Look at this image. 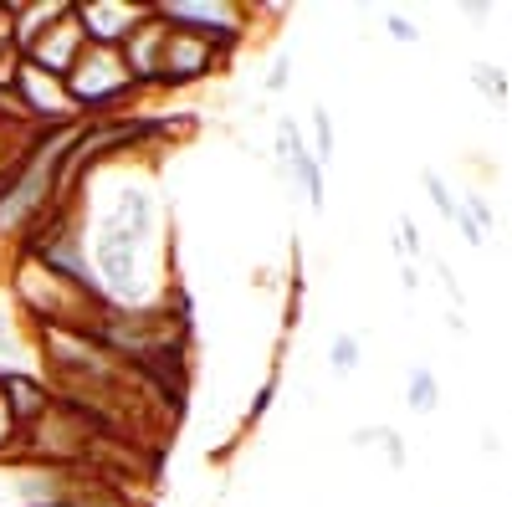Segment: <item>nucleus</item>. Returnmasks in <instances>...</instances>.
Returning <instances> with one entry per match:
<instances>
[{
	"mask_svg": "<svg viewBox=\"0 0 512 507\" xmlns=\"http://www.w3.org/2000/svg\"><path fill=\"white\" fill-rule=\"evenodd\" d=\"M410 400H415V405H431V374H425V369L415 374V390H410Z\"/></svg>",
	"mask_w": 512,
	"mask_h": 507,
	"instance_id": "20e7f679",
	"label": "nucleus"
},
{
	"mask_svg": "<svg viewBox=\"0 0 512 507\" xmlns=\"http://www.w3.org/2000/svg\"><path fill=\"white\" fill-rule=\"evenodd\" d=\"M390 31H395L400 41H420V31H415V26H410L405 16H390Z\"/></svg>",
	"mask_w": 512,
	"mask_h": 507,
	"instance_id": "39448f33",
	"label": "nucleus"
},
{
	"mask_svg": "<svg viewBox=\"0 0 512 507\" xmlns=\"http://www.w3.org/2000/svg\"><path fill=\"white\" fill-rule=\"evenodd\" d=\"M88 52V36H82V26H77V11L67 6V16L57 21V26H47L36 41H31V52H26V62L31 67H41V72H52V77H67L72 72V62Z\"/></svg>",
	"mask_w": 512,
	"mask_h": 507,
	"instance_id": "f03ea898",
	"label": "nucleus"
},
{
	"mask_svg": "<svg viewBox=\"0 0 512 507\" xmlns=\"http://www.w3.org/2000/svg\"><path fill=\"white\" fill-rule=\"evenodd\" d=\"M123 88H128V72H123V62H118L113 47H88V52L72 62V72L62 77V93H67V103L77 113L113 103Z\"/></svg>",
	"mask_w": 512,
	"mask_h": 507,
	"instance_id": "f257e3e1",
	"label": "nucleus"
},
{
	"mask_svg": "<svg viewBox=\"0 0 512 507\" xmlns=\"http://www.w3.org/2000/svg\"><path fill=\"white\" fill-rule=\"evenodd\" d=\"M354 359H359V344H354V338H338V344H333V364H338V369H349Z\"/></svg>",
	"mask_w": 512,
	"mask_h": 507,
	"instance_id": "7ed1b4c3",
	"label": "nucleus"
}]
</instances>
